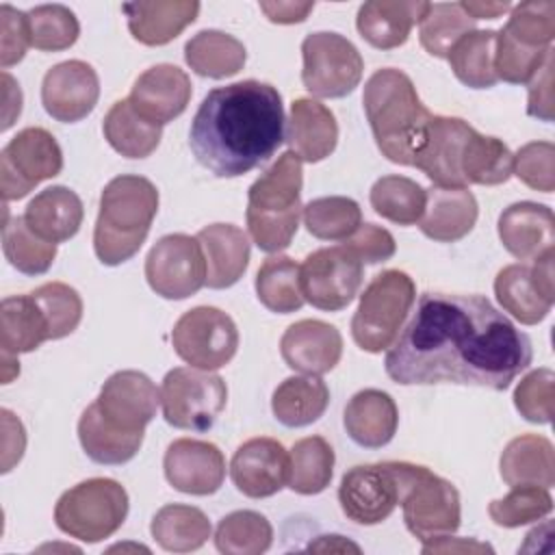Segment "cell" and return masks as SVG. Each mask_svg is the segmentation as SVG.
I'll list each match as a JSON object with an SVG mask.
<instances>
[{
	"label": "cell",
	"instance_id": "obj_20",
	"mask_svg": "<svg viewBox=\"0 0 555 555\" xmlns=\"http://www.w3.org/2000/svg\"><path fill=\"white\" fill-rule=\"evenodd\" d=\"M473 130L475 128L460 117L431 115L427 137L412 167L421 169L436 186L466 189L468 184L460 171V158Z\"/></svg>",
	"mask_w": 555,
	"mask_h": 555
},
{
	"label": "cell",
	"instance_id": "obj_26",
	"mask_svg": "<svg viewBox=\"0 0 555 555\" xmlns=\"http://www.w3.org/2000/svg\"><path fill=\"white\" fill-rule=\"evenodd\" d=\"M286 141L299 160L319 163L327 158L338 143V124L334 113L312 98H297L291 104Z\"/></svg>",
	"mask_w": 555,
	"mask_h": 555
},
{
	"label": "cell",
	"instance_id": "obj_38",
	"mask_svg": "<svg viewBox=\"0 0 555 555\" xmlns=\"http://www.w3.org/2000/svg\"><path fill=\"white\" fill-rule=\"evenodd\" d=\"M150 531L160 548L169 553H189L206 544L210 538V520L193 505L169 503L154 514Z\"/></svg>",
	"mask_w": 555,
	"mask_h": 555
},
{
	"label": "cell",
	"instance_id": "obj_59",
	"mask_svg": "<svg viewBox=\"0 0 555 555\" xmlns=\"http://www.w3.org/2000/svg\"><path fill=\"white\" fill-rule=\"evenodd\" d=\"M258 7L273 24H297L310 15L314 2H260Z\"/></svg>",
	"mask_w": 555,
	"mask_h": 555
},
{
	"label": "cell",
	"instance_id": "obj_17",
	"mask_svg": "<svg viewBox=\"0 0 555 555\" xmlns=\"http://www.w3.org/2000/svg\"><path fill=\"white\" fill-rule=\"evenodd\" d=\"M100 78L95 69L78 59L63 61L46 72L41 104L46 113L63 124L85 119L98 104Z\"/></svg>",
	"mask_w": 555,
	"mask_h": 555
},
{
	"label": "cell",
	"instance_id": "obj_57",
	"mask_svg": "<svg viewBox=\"0 0 555 555\" xmlns=\"http://www.w3.org/2000/svg\"><path fill=\"white\" fill-rule=\"evenodd\" d=\"M527 113L542 121H553V52L546 56L538 74L529 80Z\"/></svg>",
	"mask_w": 555,
	"mask_h": 555
},
{
	"label": "cell",
	"instance_id": "obj_36",
	"mask_svg": "<svg viewBox=\"0 0 555 555\" xmlns=\"http://www.w3.org/2000/svg\"><path fill=\"white\" fill-rule=\"evenodd\" d=\"M494 295L505 312H509L522 325L540 323L553 301L538 288L529 264H507L496 273Z\"/></svg>",
	"mask_w": 555,
	"mask_h": 555
},
{
	"label": "cell",
	"instance_id": "obj_55",
	"mask_svg": "<svg viewBox=\"0 0 555 555\" xmlns=\"http://www.w3.org/2000/svg\"><path fill=\"white\" fill-rule=\"evenodd\" d=\"M0 65L2 69L20 63L30 46V33H28V15L2 4L0 7Z\"/></svg>",
	"mask_w": 555,
	"mask_h": 555
},
{
	"label": "cell",
	"instance_id": "obj_12",
	"mask_svg": "<svg viewBox=\"0 0 555 555\" xmlns=\"http://www.w3.org/2000/svg\"><path fill=\"white\" fill-rule=\"evenodd\" d=\"M63 169V152L46 128L20 130L0 154V189L4 202L22 199L39 182L59 176Z\"/></svg>",
	"mask_w": 555,
	"mask_h": 555
},
{
	"label": "cell",
	"instance_id": "obj_47",
	"mask_svg": "<svg viewBox=\"0 0 555 555\" xmlns=\"http://www.w3.org/2000/svg\"><path fill=\"white\" fill-rule=\"evenodd\" d=\"M475 30V20L462 9L460 2L429 4L418 22L421 46L436 59H447L457 39Z\"/></svg>",
	"mask_w": 555,
	"mask_h": 555
},
{
	"label": "cell",
	"instance_id": "obj_62",
	"mask_svg": "<svg viewBox=\"0 0 555 555\" xmlns=\"http://www.w3.org/2000/svg\"><path fill=\"white\" fill-rule=\"evenodd\" d=\"M462 9L477 22V20H494L507 11H512L509 2H460Z\"/></svg>",
	"mask_w": 555,
	"mask_h": 555
},
{
	"label": "cell",
	"instance_id": "obj_56",
	"mask_svg": "<svg viewBox=\"0 0 555 555\" xmlns=\"http://www.w3.org/2000/svg\"><path fill=\"white\" fill-rule=\"evenodd\" d=\"M343 245L362 264H377L390 260L397 251L395 236L375 223H360V228Z\"/></svg>",
	"mask_w": 555,
	"mask_h": 555
},
{
	"label": "cell",
	"instance_id": "obj_37",
	"mask_svg": "<svg viewBox=\"0 0 555 555\" xmlns=\"http://www.w3.org/2000/svg\"><path fill=\"white\" fill-rule=\"evenodd\" d=\"M78 440L93 462L117 466L130 462L139 453L143 434H126L115 429L102 418L98 405L91 403L78 421Z\"/></svg>",
	"mask_w": 555,
	"mask_h": 555
},
{
	"label": "cell",
	"instance_id": "obj_25",
	"mask_svg": "<svg viewBox=\"0 0 555 555\" xmlns=\"http://www.w3.org/2000/svg\"><path fill=\"white\" fill-rule=\"evenodd\" d=\"M431 2L371 0L358 9L356 26L360 37L377 50H392L408 41L410 30L423 20Z\"/></svg>",
	"mask_w": 555,
	"mask_h": 555
},
{
	"label": "cell",
	"instance_id": "obj_3",
	"mask_svg": "<svg viewBox=\"0 0 555 555\" xmlns=\"http://www.w3.org/2000/svg\"><path fill=\"white\" fill-rule=\"evenodd\" d=\"M362 104L379 152L390 163L412 167L427 137L431 113L410 76L395 67L377 69L364 85Z\"/></svg>",
	"mask_w": 555,
	"mask_h": 555
},
{
	"label": "cell",
	"instance_id": "obj_42",
	"mask_svg": "<svg viewBox=\"0 0 555 555\" xmlns=\"http://www.w3.org/2000/svg\"><path fill=\"white\" fill-rule=\"evenodd\" d=\"M256 295L271 312L288 314L299 310L306 304L299 264L288 256H269L256 273Z\"/></svg>",
	"mask_w": 555,
	"mask_h": 555
},
{
	"label": "cell",
	"instance_id": "obj_64",
	"mask_svg": "<svg viewBox=\"0 0 555 555\" xmlns=\"http://www.w3.org/2000/svg\"><path fill=\"white\" fill-rule=\"evenodd\" d=\"M20 375V362L17 356L11 353H2V384L13 382V377Z\"/></svg>",
	"mask_w": 555,
	"mask_h": 555
},
{
	"label": "cell",
	"instance_id": "obj_19",
	"mask_svg": "<svg viewBox=\"0 0 555 555\" xmlns=\"http://www.w3.org/2000/svg\"><path fill=\"white\" fill-rule=\"evenodd\" d=\"M230 477L249 499L273 496L288 483V453L273 438H251L234 451Z\"/></svg>",
	"mask_w": 555,
	"mask_h": 555
},
{
	"label": "cell",
	"instance_id": "obj_13",
	"mask_svg": "<svg viewBox=\"0 0 555 555\" xmlns=\"http://www.w3.org/2000/svg\"><path fill=\"white\" fill-rule=\"evenodd\" d=\"M304 299L325 312L347 308L362 286V262L345 247H321L299 264Z\"/></svg>",
	"mask_w": 555,
	"mask_h": 555
},
{
	"label": "cell",
	"instance_id": "obj_45",
	"mask_svg": "<svg viewBox=\"0 0 555 555\" xmlns=\"http://www.w3.org/2000/svg\"><path fill=\"white\" fill-rule=\"evenodd\" d=\"M273 542V527L260 512L238 509L223 516L215 531V546L225 555H260Z\"/></svg>",
	"mask_w": 555,
	"mask_h": 555
},
{
	"label": "cell",
	"instance_id": "obj_51",
	"mask_svg": "<svg viewBox=\"0 0 555 555\" xmlns=\"http://www.w3.org/2000/svg\"><path fill=\"white\" fill-rule=\"evenodd\" d=\"M30 295L48 321L50 340L65 338L78 327L82 319V299L76 288L63 282H48L35 288Z\"/></svg>",
	"mask_w": 555,
	"mask_h": 555
},
{
	"label": "cell",
	"instance_id": "obj_2",
	"mask_svg": "<svg viewBox=\"0 0 555 555\" xmlns=\"http://www.w3.org/2000/svg\"><path fill=\"white\" fill-rule=\"evenodd\" d=\"M286 141L280 91L241 80L208 91L189 130L195 160L217 178L243 176L267 163Z\"/></svg>",
	"mask_w": 555,
	"mask_h": 555
},
{
	"label": "cell",
	"instance_id": "obj_39",
	"mask_svg": "<svg viewBox=\"0 0 555 555\" xmlns=\"http://www.w3.org/2000/svg\"><path fill=\"white\" fill-rule=\"evenodd\" d=\"M334 449L321 436H308L293 444L288 453V488L297 494L323 492L334 475Z\"/></svg>",
	"mask_w": 555,
	"mask_h": 555
},
{
	"label": "cell",
	"instance_id": "obj_60",
	"mask_svg": "<svg viewBox=\"0 0 555 555\" xmlns=\"http://www.w3.org/2000/svg\"><path fill=\"white\" fill-rule=\"evenodd\" d=\"M423 553H494V548L475 538H434L423 542Z\"/></svg>",
	"mask_w": 555,
	"mask_h": 555
},
{
	"label": "cell",
	"instance_id": "obj_21",
	"mask_svg": "<svg viewBox=\"0 0 555 555\" xmlns=\"http://www.w3.org/2000/svg\"><path fill=\"white\" fill-rule=\"evenodd\" d=\"M280 353L288 369L304 375H323L340 362L343 336L325 321L301 319L282 334Z\"/></svg>",
	"mask_w": 555,
	"mask_h": 555
},
{
	"label": "cell",
	"instance_id": "obj_29",
	"mask_svg": "<svg viewBox=\"0 0 555 555\" xmlns=\"http://www.w3.org/2000/svg\"><path fill=\"white\" fill-rule=\"evenodd\" d=\"M130 35L145 46H165L173 41L199 13L195 0H156L126 2L121 7Z\"/></svg>",
	"mask_w": 555,
	"mask_h": 555
},
{
	"label": "cell",
	"instance_id": "obj_52",
	"mask_svg": "<svg viewBox=\"0 0 555 555\" xmlns=\"http://www.w3.org/2000/svg\"><path fill=\"white\" fill-rule=\"evenodd\" d=\"M553 52V48L535 50L518 46L514 39H509L503 30L496 33L494 43V72L499 80H505L509 85H525L529 82L546 56Z\"/></svg>",
	"mask_w": 555,
	"mask_h": 555
},
{
	"label": "cell",
	"instance_id": "obj_34",
	"mask_svg": "<svg viewBox=\"0 0 555 555\" xmlns=\"http://www.w3.org/2000/svg\"><path fill=\"white\" fill-rule=\"evenodd\" d=\"M50 340L48 321L33 295L4 297L0 306V347L2 353L20 356L35 351Z\"/></svg>",
	"mask_w": 555,
	"mask_h": 555
},
{
	"label": "cell",
	"instance_id": "obj_58",
	"mask_svg": "<svg viewBox=\"0 0 555 555\" xmlns=\"http://www.w3.org/2000/svg\"><path fill=\"white\" fill-rule=\"evenodd\" d=\"M2 473H9L15 462L22 460L26 447V434L20 418L13 412L2 410Z\"/></svg>",
	"mask_w": 555,
	"mask_h": 555
},
{
	"label": "cell",
	"instance_id": "obj_23",
	"mask_svg": "<svg viewBox=\"0 0 555 555\" xmlns=\"http://www.w3.org/2000/svg\"><path fill=\"white\" fill-rule=\"evenodd\" d=\"M499 238L518 260H535L553 249L555 217L553 210L535 202H516L499 217Z\"/></svg>",
	"mask_w": 555,
	"mask_h": 555
},
{
	"label": "cell",
	"instance_id": "obj_8",
	"mask_svg": "<svg viewBox=\"0 0 555 555\" xmlns=\"http://www.w3.org/2000/svg\"><path fill=\"white\" fill-rule=\"evenodd\" d=\"M128 516L126 488L108 477H93L65 490L54 505L56 527L80 542L111 538Z\"/></svg>",
	"mask_w": 555,
	"mask_h": 555
},
{
	"label": "cell",
	"instance_id": "obj_1",
	"mask_svg": "<svg viewBox=\"0 0 555 555\" xmlns=\"http://www.w3.org/2000/svg\"><path fill=\"white\" fill-rule=\"evenodd\" d=\"M531 358L529 336L486 297L425 293L388 349L384 369L401 386L505 390Z\"/></svg>",
	"mask_w": 555,
	"mask_h": 555
},
{
	"label": "cell",
	"instance_id": "obj_15",
	"mask_svg": "<svg viewBox=\"0 0 555 555\" xmlns=\"http://www.w3.org/2000/svg\"><path fill=\"white\" fill-rule=\"evenodd\" d=\"M102 418L126 434H145V425L156 416L160 390L141 371H117L100 388L93 401Z\"/></svg>",
	"mask_w": 555,
	"mask_h": 555
},
{
	"label": "cell",
	"instance_id": "obj_6",
	"mask_svg": "<svg viewBox=\"0 0 555 555\" xmlns=\"http://www.w3.org/2000/svg\"><path fill=\"white\" fill-rule=\"evenodd\" d=\"M388 466L399 486L405 527L414 538L427 542L457 531L462 507L460 492L451 481L412 462H388Z\"/></svg>",
	"mask_w": 555,
	"mask_h": 555
},
{
	"label": "cell",
	"instance_id": "obj_35",
	"mask_svg": "<svg viewBox=\"0 0 555 555\" xmlns=\"http://www.w3.org/2000/svg\"><path fill=\"white\" fill-rule=\"evenodd\" d=\"M186 65L206 78H228L243 69L245 46L223 30H199L184 43Z\"/></svg>",
	"mask_w": 555,
	"mask_h": 555
},
{
	"label": "cell",
	"instance_id": "obj_48",
	"mask_svg": "<svg viewBox=\"0 0 555 555\" xmlns=\"http://www.w3.org/2000/svg\"><path fill=\"white\" fill-rule=\"evenodd\" d=\"M30 46L43 52L67 50L80 35L76 15L65 4H39L28 13Z\"/></svg>",
	"mask_w": 555,
	"mask_h": 555
},
{
	"label": "cell",
	"instance_id": "obj_7",
	"mask_svg": "<svg viewBox=\"0 0 555 555\" xmlns=\"http://www.w3.org/2000/svg\"><path fill=\"white\" fill-rule=\"evenodd\" d=\"M416 299V286L405 271L386 269L377 273L360 295L351 319V336L362 351L388 349L408 319Z\"/></svg>",
	"mask_w": 555,
	"mask_h": 555
},
{
	"label": "cell",
	"instance_id": "obj_16",
	"mask_svg": "<svg viewBox=\"0 0 555 555\" xmlns=\"http://www.w3.org/2000/svg\"><path fill=\"white\" fill-rule=\"evenodd\" d=\"M338 503L358 525L384 522L399 505V486L388 462L349 468L338 486Z\"/></svg>",
	"mask_w": 555,
	"mask_h": 555
},
{
	"label": "cell",
	"instance_id": "obj_24",
	"mask_svg": "<svg viewBox=\"0 0 555 555\" xmlns=\"http://www.w3.org/2000/svg\"><path fill=\"white\" fill-rule=\"evenodd\" d=\"M425 210L418 219L421 232L436 243H455L477 223V199L468 189L431 186L425 191Z\"/></svg>",
	"mask_w": 555,
	"mask_h": 555
},
{
	"label": "cell",
	"instance_id": "obj_53",
	"mask_svg": "<svg viewBox=\"0 0 555 555\" xmlns=\"http://www.w3.org/2000/svg\"><path fill=\"white\" fill-rule=\"evenodd\" d=\"M553 403L555 373L551 369H535L527 373L514 390V405L529 423L548 425L553 418Z\"/></svg>",
	"mask_w": 555,
	"mask_h": 555
},
{
	"label": "cell",
	"instance_id": "obj_61",
	"mask_svg": "<svg viewBox=\"0 0 555 555\" xmlns=\"http://www.w3.org/2000/svg\"><path fill=\"white\" fill-rule=\"evenodd\" d=\"M2 85H4V111H2V130L11 128L13 121L22 113V91L20 85L11 78L9 72H2Z\"/></svg>",
	"mask_w": 555,
	"mask_h": 555
},
{
	"label": "cell",
	"instance_id": "obj_18",
	"mask_svg": "<svg viewBox=\"0 0 555 555\" xmlns=\"http://www.w3.org/2000/svg\"><path fill=\"white\" fill-rule=\"evenodd\" d=\"M163 470L169 486L178 492L206 496L221 488L225 479V457L212 442L178 438L165 451Z\"/></svg>",
	"mask_w": 555,
	"mask_h": 555
},
{
	"label": "cell",
	"instance_id": "obj_44",
	"mask_svg": "<svg viewBox=\"0 0 555 555\" xmlns=\"http://www.w3.org/2000/svg\"><path fill=\"white\" fill-rule=\"evenodd\" d=\"M425 189L405 176L379 178L369 195L373 210L397 225L418 223L425 210Z\"/></svg>",
	"mask_w": 555,
	"mask_h": 555
},
{
	"label": "cell",
	"instance_id": "obj_27",
	"mask_svg": "<svg viewBox=\"0 0 555 555\" xmlns=\"http://www.w3.org/2000/svg\"><path fill=\"white\" fill-rule=\"evenodd\" d=\"M206 258V286H234L249 264V238L232 223H210L197 232Z\"/></svg>",
	"mask_w": 555,
	"mask_h": 555
},
{
	"label": "cell",
	"instance_id": "obj_4",
	"mask_svg": "<svg viewBox=\"0 0 555 555\" xmlns=\"http://www.w3.org/2000/svg\"><path fill=\"white\" fill-rule=\"evenodd\" d=\"M158 212V191L143 178L124 173L113 178L100 195L93 230V249L102 264L117 267L130 260L147 238Z\"/></svg>",
	"mask_w": 555,
	"mask_h": 555
},
{
	"label": "cell",
	"instance_id": "obj_33",
	"mask_svg": "<svg viewBox=\"0 0 555 555\" xmlns=\"http://www.w3.org/2000/svg\"><path fill=\"white\" fill-rule=\"evenodd\" d=\"M108 145L126 158H147L160 143L163 126L145 119L130 100H117L102 124Z\"/></svg>",
	"mask_w": 555,
	"mask_h": 555
},
{
	"label": "cell",
	"instance_id": "obj_54",
	"mask_svg": "<svg viewBox=\"0 0 555 555\" xmlns=\"http://www.w3.org/2000/svg\"><path fill=\"white\" fill-rule=\"evenodd\" d=\"M512 173L533 191L551 193L555 189V145L551 141H531L514 156Z\"/></svg>",
	"mask_w": 555,
	"mask_h": 555
},
{
	"label": "cell",
	"instance_id": "obj_50",
	"mask_svg": "<svg viewBox=\"0 0 555 555\" xmlns=\"http://www.w3.org/2000/svg\"><path fill=\"white\" fill-rule=\"evenodd\" d=\"M518 46L544 50L555 37V2L533 0L512 7L507 24L501 28Z\"/></svg>",
	"mask_w": 555,
	"mask_h": 555
},
{
	"label": "cell",
	"instance_id": "obj_43",
	"mask_svg": "<svg viewBox=\"0 0 555 555\" xmlns=\"http://www.w3.org/2000/svg\"><path fill=\"white\" fill-rule=\"evenodd\" d=\"M2 251L13 269L24 275L46 273L56 258V243L41 238L30 230L24 215L13 219L4 217L2 223Z\"/></svg>",
	"mask_w": 555,
	"mask_h": 555
},
{
	"label": "cell",
	"instance_id": "obj_46",
	"mask_svg": "<svg viewBox=\"0 0 555 555\" xmlns=\"http://www.w3.org/2000/svg\"><path fill=\"white\" fill-rule=\"evenodd\" d=\"M306 230L321 241H347L362 223V210L356 199L343 195L317 197L301 210Z\"/></svg>",
	"mask_w": 555,
	"mask_h": 555
},
{
	"label": "cell",
	"instance_id": "obj_32",
	"mask_svg": "<svg viewBox=\"0 0 555 555\" xmlns=\"http://www.w3.org/2000/svg\"><path fill=\"white\" fill-rule=\"evenodd\" d=\"M330 403V388L319 375L286 377L271 397L273 416L284 427H306L323 416Z\"/></svg>",
	"mask_w": 555,
	"mask_h": 555
},
{
	"label": "cell",
	"instance_id": "obj_28",
	"mask_svg": "<svg viewBox=\"0 0 555 555\" xmlns=\"http://www.w3.org/2000/svg\"><path fill=\"white\" fill-rule=\"evenodd\" d=\"M343 423L356 444L364 449H382L397 434L399 410L388 392L364 388L345 405Z\"/></svg>",
	"mask_w": 555,
	"mask_h": 555
},
{
	"label": "cell",
	"instance_id": "obj_63",
	"mask_svg": "<svg viewBox=\"0 0 555 555\" xmlns=\"http://www.w3.org/2000/svg\"><path fill=\"white\" fill-rule=\"evenodd\" d=\"M308 551H319V553H345V551H353L360 553V546L345 540L343 535H321L317 538V542H310Z\"/></svg>",
	"mask_w": 555,
	"mask_h": 555
},
{
	"label": "cell",
	"instance_id": "obj_10",
	"mask_svg": "<svg viewBox=\"0 0 555 555\" xmlns=\"http://www.w3.org/2000/svg\"><path fill=\"white\" fill-rule=\"evenodd\" d=\"M301 82L317 98H345L362 78L358 48L338 33H310L301 41Z\"/></svg>",
	"mask_w": 555,
	"mask_h": 555
},
{
	"label": "cell",
	"instance_id": "obj_31",
	"mask_svg": "<svg viewBox=\"0 0 555 555\" xmlns=\"http://www.w3.org/2000/svg\"><path fill=\"white\" fill-rule=\"evenodd\" d=\"M503 481L512 486H542L555 483V451L548 438L525 434L507 442L499 460Z\"/></svg>",
	"mask_w": 555,
	"mask_h": 555
},
{
	"label": "cell",
	"instance_id": "obj_40",
	"mask_svg": "<svg viewBox=\"0 0 555 555\" xmlns=\"http://www.w3.org/2000/svg\"><path fill=\"white\" fill-rule=\"evenodd\" d=\"M496 30H473L449 50V65L455 78L470 89H490L499 82L494 72Z\"/></svg>",
	"mask_w": 555,
	"mask_h": 555
},
{
	"label": "cell",
	"instance_id": "obj_49",
	"mask_svg": "<svg viewBox=\"0 0 555 555\" xmlns=\"http://www.w3.org/2000/svg\"><path fill=\"white\" fill-rule=\"evenodd\" d=\"M553 512V499L548 488L542 486H512L503 499H494L488 505V514L499 527H520L535 522Z\"/></svg>",
	"mask_w": 555,
	"mask_h": 555
},
{
	"label": "cell",
	"instance_id": "obj_9",
	"mask_svg": "<svg viewBox=\"0 0 555 555\" xmlns=\"http://www.w3.org/2000/svg\"><path fill=\"white\" fill-rule=\"evenodd\" d=\"M225 382L204 369H171L160 386V408L165 421L176 429L206 431L225 408Z\"/></svg>",
	"mask_w": 555,
	"mask_h": 555
},
{
	"label": "cell",
	"instance_id": "obj_41",
	"mask_svg": "<svg viewBox=\"0 0 555 555\" xmlns=\"http://www.w3.org/2000/svg\"><path fill=\"white\" fill-rule=\"evenodd\" d=\"M512 169L514 154L509 152V147L496 137H486L473 130L460 158V171L464 176V182L496 186L509 180Z\"/></svg>",
	"mask_w": 555,
	"mask_h": 555
},
{
	"label": "cell",
	"instance_id": "obj_5",
	"mask_svg": "<svg viewBox=\"0 0 555 555\" xmlns=\"http://www.w3.org/2000/svg\"><path fill=\"white\" fill-rule=\"evenodd\" d=\"M301 160L284 152L247 191V230L258 249L278 254L286 249L301 217Z\"/></svg>",
	"mask_w": 555,
	"mask_h": 555
},
{
	"label": "cell",
	"instance_id": "obj_22",
	"mask_svg": "<svg viewBox=\"0 0 555 555\" xmlns=\"http://www.w3.org/2000/svg\"><path fill=\"white\" fill-rule=\"evenodd\" d=\"M191 93V80L184 69L171 63H160L145 69L134 80L128 100L145 119L165 126L186 111Z\"/></svg>",
	"mask_w": 555,
	"mask_h": 555
},
{
	"label": "cell",
	"instance_id": "obj_14",
	"mask_svg": "<svg viewBox=\"0 0 555 555\" xmlns=\"http://www.w3.org/2000/svg\"><path fill=\"white\" fill-rule=\"evenodd\" d=\"M145 280L165 299H186L206 284V258L197 236L167 234L145 258Z\"/></svg>",
	"mask_w": 555,
	"mask_h": 555
},
{
	"label": "cell",
	"instance_id": "obj_11",
	"mask_svg": "<svg viewBox=\"0 0 555 555\" xmlns=\"http://www.w3.org/2000/svg\"><path fill=\"white\" fill-rule=\"evenodd\" d=\"M171 345L186 364L215 371L234 358L238 349V330L232 317L223 310L197 306L176 321Z\"/></svg>",
	"mask_w": 555,
	"mask_h": 555
},
{
	"label": "cell",
	"instance_id": "obj_30",
	"mask_svg": "<svg viewBox=\"0 0 555 555\" xmlns=\"http://www.w3.org/2000/svg\"><path fill=\"white\" fill-rule=\"evenodd\" d=\"M85 208L80 197L67 186H48L37 193L24 212L33 232L50 243H63L76 236L82 225Z\"/></svg>",
	"mask_w": 555,
	"mask_h": 555
}]
</instances>
